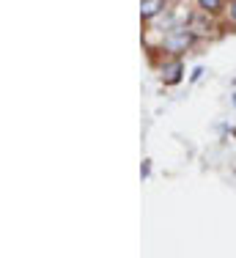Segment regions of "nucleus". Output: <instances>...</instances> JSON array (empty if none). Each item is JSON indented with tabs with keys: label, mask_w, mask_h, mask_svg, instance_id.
Here are the masks:
<instances>
[{
	"label": "nucleus",
	"mask_w": 236,
	"mask_h": 258,
	"mask_svg": "<svg viewBox=\"0 0 236 258\" xmlns=\"http://www.w3.org/2000/svg\"><path fill=\"white\" fill-rule=\"evenodd\" d=\"M192 41H195V39H192V33L187 28H184V30H170V33L165 36V50L167 52H184V50H190V47H192Z\"/></svg>",
	"instance_id": "obj_1"
},
{
	"label": "nucleus",
	"mask_w": 236,
	"mask_h": 258,
	"mask_svg": "<svg viewBox=\"0 0 236 258\" xmlns=\"http://www.w3.org/2000/svg\"><path fill=\"white\" fill-rule=\"evenodd\" d=\"M162 9H165V0H143L140 3V17L143 20H154Z\"/></svg>",
	"instance_id": "obj_2"
},
{
	"label": "nucleus",
	"mask_w": 236,
	"mask_h": 258,
	"mask_svg": "<svg viewBox=\"0 0 236 258\" xmlns=\"http://www.w3.org/2000/svg\"><path fill=\"white\" fill-rule=\"evenodd\" d=\"M162 80L167 85H176L179 80H182V63H170V66H165L162 69Z\"/></svg>",
	"instance_id": "obj_3"
},
{
	"label": "nucleus",
	"mask_w": 236,
	"mask_h": 258,
	"mask_svg": "<svg viewBox=\"0 0 236 258\" xmlns=\"http://www.w3.org/2000/svg\"><path fill=\"white\" fill-rule=\"evenodd\" d=\"M198 6H201L206 14H217V11L222 9V0H198Z\"/></svg>",
	"instance_id": "obj_4"
},
{
	"label": "nucleus",
	"mask_w": 236,
	"mask_h": 258,
	"mask_svg": "<svg viewBox=\"0 0 236 258\" xmlns=\"http://www.w3.org/2000/svg\"><path fill=\"white\" fill-rule=\"evenodd\" d=\"M233 20H236V3H233Z\"/></svg>",
	"instance_id": "obj_5"
}]
</instances>
